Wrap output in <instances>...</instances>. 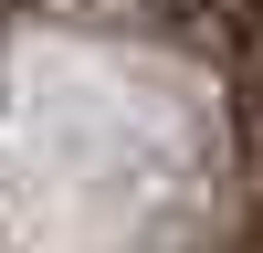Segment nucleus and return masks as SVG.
I'll use <instances>...</instances> for the list:
<instances>
[]
</instances>
